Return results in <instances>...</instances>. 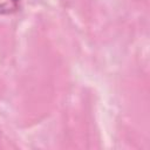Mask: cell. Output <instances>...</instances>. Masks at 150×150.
<instances>
[{
    "instance_id": "1",
    "label": "cell",
    "mask_w": 150,
    "mask_h": 150,
    "mask_svg": "<svg viewBox=\"0 0 150 150\" xmlns=\"http://www.w3.org/2000/svg\"><path fill=\"white\" fill-rule=\"evenodd\" d=\"M20 8V0H0V15H9Z\"/></svg>"
}]
</instances>
